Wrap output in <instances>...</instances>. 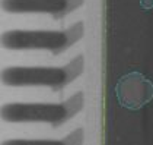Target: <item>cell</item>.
I'll return each instance as SVG.
<instances>
[{
	"mask_svg": "<svg viewBox=\"0 0 153 145\" xmlns=\"http://www.w3.org/2000/svg\"><path fill=\"white\" fill-rule=\"evenodd\" d=\"M83 129L77 128L76 131H73L70 135L61 138V139H12V141H4V145H60V144H82L83 142Z\"/></svg>",
	"mask_w": 153,
	"mask_h": 145,
	"instance_id": "cell-6",
	"label": "cell"
},
{
	"mask_svg": "<svg viewBox=\"0 0 153 145\" xmlns=\"http://www.w3.org/2000/svg\"><path fill=\"white\" fill-rule=\"evenodd\" d=\"M85 106V94L77 91L63 103H7L1 107V119L9 123L45 122L53 128L71 120Z\"/></svg>",
	"mask_w": 153,
	"mask_h": 145,
	"instance_id": "cell-3",
	"label": "cell"
},
{
	"mask_svg": "<svg viewBox=\"0 0 153 145\" xmlns=\"http://www.w3.org/2000/svg\"><path fill=\"white\" fill-rule=\"evenodd\" d=\"M85 0H1L6 13H47L63 18L80 8Z\"/></svg>",
	"mask_w": 153,
	"mask_h": 145,
	"instance_id": "cell-5",
	"label": "cell"
},
{
	"mask_svg": "<svg viewBox=\"0 0 153 145\" xmlns=\"http://www.w3.org/2000/svg\"><path fill=\"white\" fill-rule=\"evenodd\" d=\"M85 57L76 56L63 66H9L1 72L6 86H50L61 89L83 73Z\"/></svg>",
	"mask_w": 153,
	"mask_h": 145,
	"instance_id": "cell-1",
	"label": "cell"
},
{
	"mask_svg": "<svg viewBox=\"0 0 153 145\" xmlns=\"http://www.w3.org/2000/svg\"><path fill=\"white\" fill-rule=\"evenodd\" d=\"M85 35L82 21L66 29H9L1 35L6 50H48L60 54L76 44Z\"/></svg>",
	"mask_w": 153,
	"mask_h": 145,
	"instance_id": "cell-2",
	"label": "cell"
},
{
	"mask_svg": "<svg viewBox=\"0 0 153 145\" xmlns=\"http://www.w3.org/2000/svg\"><path fill=\"white\" fill-rule=\"evenodd\" d=\"M115 94L126 109L139 110L153 100V84L140 72H130L120 78Z\"/></svg>",
	"mask_w": 153,
	"mask_h": 145,
	"instance_id": "cell-4",
	"label": "cell"
}]
</instances>
